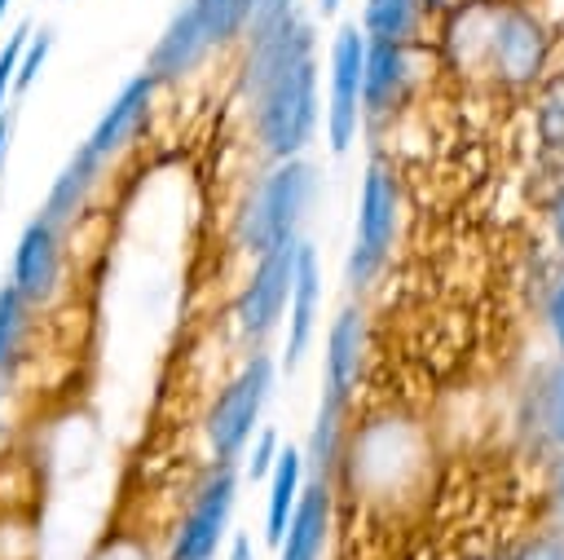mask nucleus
Listing matches in <instances>:
<instances>
[{
	"mask_svg": "<svg viewBox=\"0 0 564 560\" xmlns=\"http://www.w3.org/2000/svg\"><path fill=\"white\" fill-rule=\"evenodd\" d=\"M9 137H13V115L0 119V185H4V163H9Z\"/></svg>",
	"mask_w": 564,
	"mask_h": 560,
	"instance_id": "obj_30",
	"label": "nucleus"
},
{
	"mask_svg": "<svg viewBox=\"0 0 564 560\" xmlns=\"http://www.w3.org/2000/svg\"><path fill=\"white\" fill-rule=\"evenodd\" d=\"M273 379H278V366L273 357L264 353H251L242 362V370L216 392L207 419H203V432H207V445H212V459L216 463H238V454L247 450L251 432L260 428V410L273 392Z\"/></svg>",
	"mask_w": 564,
	"mask_h": 560,
	"instance_id": "obj_3",
	"label": "nucleus"
},
{
	"mask_svg": "<svg viewBox=\"0 0 564 560\" xmlns=\"http://www.w3.org/2000/svg\"><path fill=\"white\" fill-rule=\"evenodd\" d=\"M397 216H401L397 181L383 163H370L361 194H357V229H352V251H348V282L352 287H366L383 269L392 238H397Z\"/></svg>",
	"mask_w": 564,
	"mask_h": 560,
	"instance_id": "obj_4",
	"label": "nucleus"
},
{
	"mask_svg": "<svg viewBox=\"0 0 564 560\" xmlns=\"http://www.w3.org/2000/svg\"><path fill=\"white\" fill-rule=\"evenodd\" d=\"M533 414H538V428L551 445L564 450V353L538 375V388H533Z\"/></svg>",
	"mask_w": 564,
	"mask_h": 560,
	"instance_id": "obj_20",
	"label": "nucleus"
},
{
	"mask_svg": "<svg viewBox=\"0 0 564 560\" xmlns=\"http://www.w3.org/2000/svg\"><path fill=\"white\" fill-rule=\"evenodd\" d=\"M203 35L212 40V49L238 40L247 31V13H251V0H189Z\"/></svg>",
	"mask_w": 564,
	"mask_h": 560,
	"instance_id": "obj_21",
	"label": "nucleus"
},
{
	"mask_svg": "<svg viewBox=\"0 0 564 560\" xmlns=\"http://www.w3.org/2000/svg\"><path fill=\"white\" fill-rule=\"evenodd\" d=\"M423 13H427L423 0H366L361 35L388 44H414L423 31Z\"/></svg>",
	"mask_w": 564,
	"mask_h": 560,
	"instance_id": "obj_18",
	"label": "nucleus"
},
{
	"mask_svg": "<svg viewBox=\"0 0 564 560\" xmlns=\"http://www.w3.org/2000/svg\"><path fill=\"white\" fill-rule=\"evenodd\" d=\"M212 53V40L203 35V26H198V18H194V9L185 4L167 26H163V35H159V44L150 49V62H145V75L154 79V84H172V79H181V75H189L203 57Z\"/></svg>",
	"mask_w": 564,
	"mask_h": 560,
	"instance_id": "obj_16",
	"label": "nucleus"
},
{
	"mask_svg": "<svg viewBox=\"0 0 564 560\" xmlns=\"http://www.w3.org/2000/svg\"><path fill=\"white\" fill-rule=\"evenodd\" d=\"M0 432H4V379H0Z\"/></svg>",
	"mask_w": 564,
	"mask_h": 560,
	"instance_id": "obj_33",
	"label": "nucleus"
},
{
	"mask_svg": "<svg viewBox=\"0 0 564 560\" xmlns=\"http://www.w3.org/2000/svg\"><path fill=\"white\" fill-rule=\"evenodd\" d=\"M48 49H53V31L26 35V44H22V57H18V71H13V93H26V88L35 84V75H40V66H44Z\"/></svg>",
	"mask_w": 564,
	"mask_h": 560,
	"instance_id": "obj_22",
	"label": "nucleus"
},
{
	"mask_svg": "<svg viewBox=\"0 0 564 560\" xmlns=\"http://www.w3.org/2000/svg\"><path fill=\"white\" fill-rule=\"evenodd\" d=\"M317 309H322V265L308 243L295 251V278H291V300H286V375L304 362L313 331H317Z\"/></svg>",
	"mask_w": 564,
	"mask_h": 560,
	"instance_id": "obj_12",
	"label": "nucleus"
},
{
	"mask_svg": "<svg viewBox=\"0 0 564 560\" xmlns=\"http://www.w3.org/2000/svg\"><path fill=\"white\" fill-rule=\"evenodd\" d=\"M62 273H66V247H62V229L48 225L44 216L26 220V229L18 234V247H13V273H9V287L44 309L57 291H62Z\"/></svg>",
	"mask_w": 564,
	"mask_h": 560,
	"instance_id": "obj_8",
	"label": "nucleus"
},
{
	"mask_svg": "<svg viewBox=\"0 0 564 560\" xmlns=\"http://www.w3.org/2000/svg\"><path fill=\"white\" fill-rule=\"evenodd\" d=\"M546 326H551V335H555V344H560V353H564V278L555 282V291H551V300H546Z\"/></svg>",
	"mask_w": 564,
	"mask_h": 560,
	"instance_id": "obj_27",
	"label": "nucleus"
},
{
	"mask_svg": "<svg viewBox=\"0 0 564 560\" xmlns=\"http://www.w3.org/2000/svg\"><path fill=\"white\" fill-rule=\"evenodd\" d=\"M35 326V304H26L9 282L0 287V379L13 375V366L22 362L26 335Z\"/></svg>",
	"mask_w": 564,
	"mask_h": 560,
	"instance_id": "obj_19",
	"label": "nucleus"
},
{
	"mask_svg": "<svg viewBox=\"0 0 564 560\" xmlns=\"http://www.w3.org/2000/svg\"><path fill=\"white\" fill-rule=\"evenodd\" d=\"M26 35H31V26H18L9 40H4V49H0V119L9 115V93H13V71H18V57H22V44H26Z\"/></svg>",
	"mask_w": 564,
	"mask_h": 560,
	"instance_id": "obj_23",
	"label": "nucleus"
},
{
	"mask_svg": "<svg viewBox=\"0 0 564 560\" xmlns=\"http://www.w3.org/2000/svg\"><path fill=\"white\" fill-rule=\"evenodd\" d=\"M330 538V485L313 481L308 489H300L291 516H286V534L278 542V560H322Z\"/></svg>",
	"mask_w": 564,
	"mask_h": 560,
	"instance_id": "obj_15",
	"label": "nucleus"
},
{
	"mask_svg": "<svg viewBox=\"0 0 564 560\" xmlns=\"http://www.w3.org/2000/svg\"><path fill=\"white\" fill-rule=\"evenodd\" d=\"M366 366V317L361 309H339L326 331V357H322V406H335L348 414V401L361 384Z\"/></svg>",
	"mask_w": 564,
	"mask_h": 560,
	"instance_id": "obj_10",
	"label": "nucleus"
},
{
	"mask_svg": "<svg viewBox=\"0 0 564 560\" xmlns=\"http://www.w3.org/2000/svg\"><path fill=\"white\" fill-rule=\"evenodd\" d=\"M278 432H260L256 437V445H251V459H247V476L251 481H264L269 476V467H273V459H278Z\"/></svg>",
	"mask_w": 564,
	"mask_h": 560,
	"instance_id": "obj_25",
	"label": "nucleus"
},
{
	"mask_svg": "<svg viewBox=\"0 0 564 560\" xmlns=\"http://www.w3.org/2000/svg\"><path fill=\"white\" fill-rule=\"evenodd\" d=\"M154 79L141 71V75H132L123 88H119V97L106 106V115L97 119V128L88 132V150L97 154V159H115L119 150H128L132 141H137V132L145 128V119H150V106H154Z\"/></svg>",
	"mask_w": 564,
	"mask_h": 560,
	"instance_id": "obj_11",
	"label": "nucleus"
},
{
	"mask_svg": "<svg viewBox=\"0 0 564 560\" xmlns=\"http://www.w3.org/2000/svg\"><path fill=\"white\" fill-rule=\"evenodd\" d=\"M551 503H555V516L564 520V454L555 463V481H551Z\"/></svg>",
	"mask_w": 564,
	"mask_h": 560,
	"instance_id": "obj_28",
	"label": "nucleus"
},
{
	"mask_svg": "<svg viewBox=\"0 0 564 560\" xmlns=\"http://www.w3.org/2000/svg\"><path fill=\"white\" fill-rule=\"evenodd\" d=\"M229 560H251V538H247V534H238V538H234Z\"/></svg>",
	"mask_w": 564,
	"mask_h": 560,
	"instance_id": "obj_31",
	"label": "nucleus"
},
{
	"mask_svg": "<svg viewBox=\"0 0 564 560\" xmlns=\"http://www.w3.org/2000/svg\"><path fill=\"white\" fill-rule=\"evenodd\" d=\"M520 560H564V538L560 534H542L520 551Z\"/></svg>",
	"mask_w": 564,
	"mask_h": 560,
	"instance_id": "obj_26",
	"label": "nucleus"
},
{
	"mask_svg": "<svg viewBox=\"0 0 564 560\" xmlns=\"http://www.w3.org/2000/svg\"><path fill=\"white\" fill-rule=\"evenodd\" d=\"M234 498H238V472H234V463H216L203 476V485L194 489V498L176 525L167 560H216L229 516H234Z\"/></svg>",
	"mask_w": 564,
	"mask_h": 560,
	"instance_id": "obj_5",
	"label": "nucleus"
},
{
	"mask_svg": "<svg viewBox=\"0 0 564 560\" xmlns=\"http://www.w3.org/2000/svg\"><path fill=\"white\" fill-rule=\"evenodd\" d=\"M361 57L366 35L357 26H339L330 44V106H326V141L335 154H344L361 123Z\"/></svg>",
	"mask_w": 564,
	"mask_h": 560,
	"instance_id": "obj_9",
	"label": "nucleus"
},
{
	"mask_svg": "<svg viewBox=\"0 0 564 560\" xmlns=\"http://www.w3.org/2000/svg\"><path fill=\"white\" fill-rule=\"evenodd\" d=\"M485 62L502 84H533L546 66V31L520 4H498L489 18Z\"/></svg>",
	"mask_w": 564,
	"mask_h": 560,
	"instance_id": "obj_7",
	"label": "nucleus"
},
{
	"mask_svg": "<svg viewBox=\"0 0 564 560\" xmlns=\"http://www.w3.org/2000/svg\"><path fill=\"white\" fill-rule=\"evenodd\" d=\"M551 234H555V247L564 251V190H560V198L551 203Z\"/></svg>",
	"mask_w": 564,
	"mask_h": 560,
	"instance_id": "obj_29",
	"label": "nucleus"
},
{
	"mask_svg": "<svg viewBox=\"0 0 564 560\" xmlns=\"http://www.w3.org/2000/svg\"><path fill=\"white\" fill-rule=\"evenodd\" d=\"M317 4H322V13H335L339 9V0H317Z\"/></svg>",
	"mask_w": 564,
	"mask_h": 560,
	"instance_id": "obj_32",
	"label": "nucleus"
},
{
	"mask_svg": "<svg viewBox=\"0 0 564 560\" xmlns=\"http://www.w3.org/2000/svg\"><path fill=\"white\" fill-rule=\"evenodd\" d=\"M313 198V168L304 159H278L242 198L238 212V247L247 256H264L282 243L300 238V220Z\"/></svg>",
	"mask_w": 564,
	"mask_h": 560,
	"instance_id": "obj_2",
	"label": "nucleus"
},
{
	"mask_svg": "<svg viewBox=\"0 0 564 560\" xmlns=\"http://www.w3.org/2000/svg\"><path fill=\"white\" fill-rule=\"evenodd\" d=\"M291 13H295V0H251L242 40H251V35H260V31H269V26H278V22L291 18Z\"/></svg>",
	"mask_w": 564,
	"mask_h": 560,
	"instance_id": "obj_24",
	"label": "nucleus"
},
{
	"mask_svg": "<svg viewBox=\"0 0 564 560\" xmlns=\"http://www.w3.org/2000/svg\"><path fill=\"white\" fill-rule=\"evenodd\" d=\"M410 88V44L366 40L361 57V115H388Z\"/></svg>",
	"mask_w": 564,
	"mask_h": 560,
	"instance_id": "obj_13",
	"label": "nucleus"
},
{
	"mask_svg": "<svg viewBox=\"0 0 564 560\" xmlns=\"http://www.w3.org/2000/svg\"><path fill=\"white\" fill-rule=\"evenodd\" d=\"M242 93L251 101V132L260 150L273 163L300 159L317 132V53L313 26L300 13L247 40Z\"/></svg>",
	"mask_w": 564,
	"mask_h": 560,
	"instance_id": "obj_1",
	"label": "nucleus"
},
{
	"mask_svg": "<svg viewBox=\"0 0 564 560\" xmlns=\"http://www.w3.org/2000/svg\"><path fill=\"white\" fill-rule=\"evenodd\" d=\"M101 172H106V159H97L88 146H79V150L66 159V168L57 172V181H53V190H48L40 216H44L48 225H57V229L79 225L84 212H88V203H93V190L101 185Z\"/></svg>",
	"mask_w": 564,
	"mask_h": 560,
	"instance_id": "obj_14",
	"label": "nucleus"
},
{
	"mask_svg": "<svg viewBox=\"0 0 564 560\" xmlns=\"http://www.w3.org/2000/svg\"><path fill=\"white\" fill-rule=\"evenodd\" d=\"M295 251H300V238L256 256V269H251V278L242 282V291L234 300V317H238V331L247 340H264L269 331H278V322L286 313V300H291Z\"/></svg>",
	"mask_w": 564,
	"mask_h": 560,
	"instance_id": "obj_6",
	"label": "nucleus"
},
{
	"mask_svg": "<svg viewBox=\"0 0 564 560\" xmlns=\"http://www.w3.org/2000/svg\"><path fill=\"white\" fill-rule=\"evenodd\" d=\"M264 481H269V494H264V542L278 547L282 534H286V516H291V507H295V498L304 489V454L295 445L278 450V459H273Z\"/></svg>",
	"mask_w": 564,
	"mask_h": 560,
	"instance_id": "obj_17",
	"label": "nucleus"
}]
</instances>
